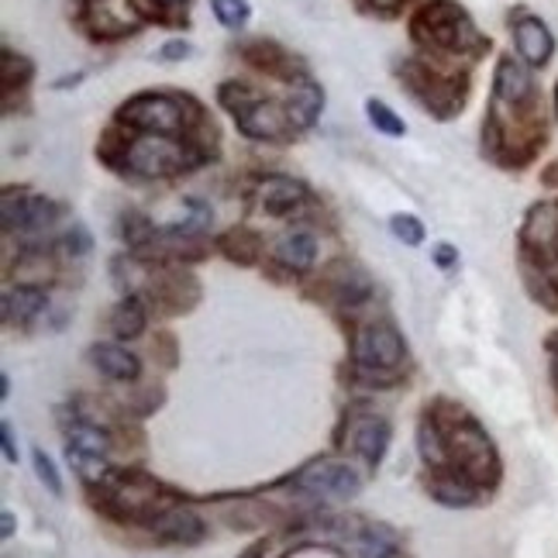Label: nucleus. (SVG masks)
<instances>
[{
	"label": "nucleus",
	"instance_id": "2eb2a0df",
	"mask_svg": "<svg viewBox=\"0 0 558 558\" xmlns=\"http://www.w3.org/2000/svg\"><path fill=\"white\" fill-rule=\"evenodd\" d=\"M390 445H393V421L383 411H376L366 397H352L335 424L331 448L355 459L366 469V476H376L386 452H390Z\"/></svg>",
	"mask_w": 558,
	"mask_h": 558
},
{
	"label": "nucleus",
	"instance_id": "c9c22d12",
	"mask_svg": "<svg viewBox=\"0 0 558 558\" xmlns=\"http://www.w3.org/2000/svg\"><path fill=\"white\" fill-rule=\"evenodd\" d=\"M545 352H548V379H551L555 403H558V331H551L545 338Z\"/></svg>",
	"mask_w": 558,
	"mask_h": 558
},
{
	"label": "nucleus",
	"instance_id": "393cba45",
	"mask_svg": "<svg viewBox=\"0 0 558 558\" xmlns=\"http://www.w3.org/2000/svg\"><path fill=\"white\" fill-rule=\"evenodd\" d=\"M118 234H121V242L124 248L132 252V255H142L148 252V245L156 242V234H159V225L148 218V214L142 207H124L118 214Z\"/></svg>",
	"mask_w": 558,
	"mask_h": 558
},
{
	"label": "nucleus",
	"instance_id": "7c9ffc66",
	"mask_svg": "<svg viewBox=\"0 0 558 558\" xmlns=\"http://www.w3.org/2000/svg\"><path fill=\"white\" fill-rule=\"evenodd\" d=\"M32 465H35V476H38V483L46 486L52 497H62L66 493V486H62V476H59V469H56V462H52V456L46 452V448H35L32 452Z\"/></svg>",
	"mask_w": 558,
	"mask_h": 558
},
{
	"label": "nucleus",
	"instance_id": "5701e85b",
	"mask_svg": "<svg viewBox=\"0 0 558 558\" xmlns=\"http://www.w3.org/2000/svg\"><path fill=\"white\" fill-rule=\"evenodd\" d=\"M325 104H328V94H325V87H320L314 76L287 90V111H290V118H293L300 135L314 132L320 114H325Z\"/></svg>",
	"mask_w": 558,
	"mask_h": 558
},
{
	"label": "nucleus",
	"instance_id": "9d476101",
	"mask_svg": "<svg viewBox=\"0 0 558 558\" xmlns=\"http://www.w3.org/2000/svg\"><path fill=\"white\" fill-rule=\"evenodd\" d=\"M214 100L225 114H231L239 135L248 142H263V145H293L304 135L296 132V124L287 111V97H272L266 94L255 80L242 76H228L218 83Z\"/></svg>",
	"mask_w": 558,
	"mask_h": 558
},
{
	"label": "nucleus",
	"instance_id": "7ed1b4c3",
	"mask_svg": "<svg viewBox=\"0 0 558 558\" xmlns=\"http://www.w3.org/2000/svg\"><path fill=\"white\" fill-rule=\"evenodd\" d=\"M548 145V118L534 70L518 56L504 52L493 66L489 104L480 132V153L504 173H521Z\"/></svg>",
	"mask_w": 558,
	"mask_h": 558
},
{
	"label": "nucleus",
	"instance_id": "79ce46f5",
	"mask_svg": "<svg viewBox=\"0 0 558 558\" xmlns=\"http://www.w3.org/2000/svg\"><path fill=\"white\" fill-rule=\"evenodd\" d=\"M386 558H414V555H411V551H407V545H403V548L390 551V555H386Z\"/></svg>",
	"mask_w": 558,
	"mask_h": 558
},
{
	"label": "nucleus",
	"instance_id": "2f4dec72",
	"mask_svg": "<svg viewBox=\"0 0 558 558\" xmlns=\"http://www.w3.org/2000/svg\"><path fill=\"white\" fill-rule=\"evenodd\" d=\"M153 355L162 369H177L180 366V341L173 331H156L153 338Z\"/></svg>",
	"mask_w": 558,
	"mask_h": 558
},
{
	"label": "nucleus",
	"instance_id": "9b49d317",
	"mask_svg": "<svg viewBox=\"0 0 558 558\" xmlns=\"http://www.w3.org/2000/svg\"><path fill=\"white\" fill-rule=\"evenodd\" d=\"M518 266L527 293L558 314V197L527 207L518 231Z\"/></svg>",
	"mask_w": 558,
	"mask_h": 558
},
{
	"label": "nucleus",
	"instance_id": "aec40b11",
	"mask_svg": "<svg viewBox=\"0 0 558 558\" xmlns=\"http://www.w3.org/2000/svg\"><path fill=\"white\" fill-rule=\"evenodd\" d=\"M510 38H513V52H518L531 70H545L551 56H555V35L538 14H531L524 8H513L507 14Z\"/></svg>",
	"mask_w": 558,
	"mask_h": 558
},
{
	"label": "nucleus",
	"instance_id": "a211bd4d",
	"mask_svg": "<svg viewBox=\"0 0 558 558\" xmlns=\"http://www.w3.org/2000/svg\"><path fill=\"white\" fill-rule=\"evenodd\" d=\"M52 311V290L35 287V283H8L4 300H0V314H4V328L11 331H38L46 325V317Z\"/></svg>",
	"mask_w": 558,
	"mask_h": 558
},
{
	"label": "nucleus",
	"instance_id": "6e6552de",
	"mask_svg": "<svg viewBox=\"0 0 558 558\" xmlns=\"http://www.w3.org/2000/svg\"><path fill=\"white\" fill-rule=\"evenodd\" d=\"M393 76L400 83V90L432 121H441V124L456 121L469 107V97H472L469 66H448V62L411 52L393 62Z\"/></svg>",
	"mask_w": 558,
	"mask_h": 558
},
{
	"label": "nucleus",
	"instance_id": "412c9836",
	"mask_svg": "<svg viewBox=\"0 0 558 558\" xmlns=\"http://www.w3.org/2000/svg\"><path fill=\"white\" fill-rule=\"evenodd\" d=\"M214 248H218L225 263L239 266V269H255V266L263 269L266 255H269L266 234L252 225H231V228L218 231L214 234Z\"/></svg>",
	"mask_w": 558,
	"mask_h": 558
},
{
	"label": "nucleus",
	"instance_id": "20e7f679",
	"mask_svg": "<svg viewBox=\"0 0 558 558\" xmlns=\"http://www.w3.org/2000/svg\"><path fill=\"white\" fill-rule=\"evenodd\" d=\"M225 135H159L142 128L107 121L97 135V162L132 186L173 183L221 162Z\"/></svg>",
	"mask_w": 558,
	"mask_h": 558
},
{
	"label": "nucleus",
	"instance_id": "f257e3e1",
	"mask_svg": "<svg viewBox=\"0 0 558 558\" xmlns=\"http://www.w3.org/2000/svg\"><path fill=\"white\" fill-rule=\"evenodd\" d=\"M421 486L438 507L472 510L493 500L504 483V459L493 435L465 403L452 397L424 400L417 414Z\"/></svg>",
	"mask_w": 558,
	"mask_h": 558
},
{
	"label": "nucleus",
	"instance_id": "423d86ee",
	"mask_svg": "<svg viewBox=\"0 0 558 558\" xmlns=\"http://www.w3.org/2000/svg\"><path fill=\"white\" fill-rule=\"evenodd\" d=\"M111 279L124 293H138L156 317H183L204 300L201 279L183 263L138 259L132 252H121L111 259Z\"/></svg>",
	"mask_w": 558,
	"mask_h": 558
},
{
	"label": "nucleus",
	"instance_id": "473e14b6",
	"mask_svg": "<svg viewBox=\"0 0 558 558\" xmlns=\"http://www.w3.org/2000/svg\"><path fill=\"white\" fill-rule=\"evenodd\" d=\"M193 52H197V46H193L190 38L173 35V38H166L162 46L156 49V59H159V62H166V66H173V62H186V59H193Z\"/></svg>",
	"mask_w": 558,
	"mask_h": 558
},
{
	"label": "nucleus",
	"instance_id": "f03ea898",
	"mask_svg": "<svg viewBox=\"0 0 558 558\" xmlns=\"http://www.w3.org/2000/svg\"><path fill=\"white\" fill-rule=\"evenodd\" d=\"M90 510L104 524L166 548H197L210 538V524L201 513V497L169 486L142 465L111 462L97 480L80 483Z\"/></svg>",
	"mask_w": 558,
	"mask_h": 558
},
{
	"label": "nucleus",
	"instance_id": "cd10ccee",
	"mask_svg": "<svg viewBox=\"0 0 558 558\" xmlns=\"http://www.w3.org/2000/svg\"><path fill=\"white\" fill-rule=\"evenodd\" d=\"M424 0H352V8L369 21H400Z\"/></svg>",
	"mask_w": 558,
	"mask_h": 558
},
{
	"label": "nucleus",
	"instance_id": "a19ab883",
	"mask_svg": "<svg viewBox=\"0 0 558 558\" xmlns=\"http://www.w3.org/2000/svg\"><path fill=\"white\" fill-rule=\"evenodd\" d=\"M0 397H4V400L11 397V376L8 373H4V379H0Z\"/></svg>",
	"mask_w": 558,
	"mask_h": 558
},
{
	"label": "nucleus",
	"instance_id": "4468645a",
	"mask_svg": "<svg viewBox=\"0 0 558 558\" xmlns=\"http://www.w3.org/2000/svg\"><path fill=\"white\" fill-rule=\"evenodd\" d=\"M300 296L311 300V304L331 311V317H345V314H355L362 307H369L373 300L379 296V287L373 272L349 259V255H338V259L325 263L311 279L300 283Z\"/></svg>",
	"mask_w": 558,
	"mask_h": 558
},
{
	"label": "nucleus",
	"instance_id": "bb28decb",
	"mask_svg": "<svg viewBox=\"0 0 558 558\" xmlns=\"http://www.w3.org/2000/svg\"><path fill=\"white\" fill-rule=\"evenodd\" d=\"M366 118H369V124L376 128V132L386 135V138H407V132H411L407 121L379 97H366Z\"/></svg>",
	"mask_w": 558,
	"mask_h": 558
},
{
	"label": "nucleus",
	"instance_id": "58836bf2",
	"mask_svg": "<svg viewBox=\"0 0 558 558\" xmlns=\"http://www.w3.org/2000/svg\"><path fill=\"white\" fill-rule=\"evenodd\" d=\"M14 527H17V518H14V513L11 510H4V513H0V538H14Z\"/></svg>",
	"mask_w": 558,
	"mask_h": 558
},
{
	"label": "nucleus",
	"instance_id": "72a5a7b5",
	"mask_svg": "<svg viewBox=\"0 0 558 558\" xmlns=\"http://www.w3.org/2000/svg\"><path fill=\"white\" fill-rule=\"evenodd\" d=\"M183 204V210H186V218H193L197 225H204V228H210L214 231V218H218V214H214V207H210V201H204V197H183L180 201Z\"/></svg>",
	"mask_w": 558,
	"mask_h": 558
},
{
	"label": "nucleus",
	"instance_id": "4c0bfd02",
	"mask_svg": "<svg viewBox=\"0 0 558 558\" xmlns=\"http://www.w3.org/2000/svg\"><path fill=\"white\" fill-rule=\"evenodd\" d=\"M87 80V70H76V73H66V76H59V80H52V90H76L80 83Z\"/></svg>",
	"mask_w": 558,
	"mask_h": 558
},
{
	"label": "nucleus",
	"instance_id": "4be33fe9",
	"mask_svg": "<svg viewBox=\"0 0 558 558\" xmlns=\"http://www.w3.org/2000/svg\"><path fill=\"white\" fill-rule=\"evenodd\" d=\"M87 362L107 383L135 386L142 379V359L124 341H94L87 349Z\"/></svg>",
	"mask_w": 558,
	"mask_h": 558
},
{
	"label": "nucleus",
	"instance_id": "1a4fd4ad",
	"mask_svg": "<svg viewBox=\"0 0 558 558\" xmlns=\"http://www.w3.org/2000/svg\"><path fill=\"white\" fill-rule=\"evenodd\" d=\"M338 325L345 331L349 366L369 369V373L407 376V366H411V345H407L397 317L390 314L386 304H376L373 300L369 307L338 317Z\"/></svg>",
	"mask_w": 558,
	"mask_h": 558
},
{
	"label": "nucleus",
	"instance_id": "a878e982",
	"mask_svg": "<svg viewBox=\"0 0 558 558\" xmlns=\"http://www.w3.org/2000/svg\"><path fill=\"white\" fill-rule=\"evenodd\" d=\"M56 248L66 255L70 263H83L94 252V234H90V228L83 225V221H70L66 228L56 234Z\"/></svg>",
	"mask_w": 558,
	"mask_h": 558
},
{
	"label": "nucleus",
	"instance_id": "37998d69",
	"mask_svg": "<svg viewBox=\"0 0 558 558\" xmlns=\"http://www.w3.org/2000/svg\"><path fill=\"white\" fill-rule=\"evenodd\" d=\"M551 104H555V121H558V83H555V97H551Z\"/></svg>",
	"mask_w": 558,
	"mask_h": 558
},
{
	"label": "nucleus",
	"instance_id": "ddd939ff",
	"mask_svg": "<svg viewBox=\"0 0 558 558\" xmlns=\"http://www.w3.org/2000/svg\"><path fill=\"white\" fill-rule=\"evenodd\" d=\"M70 218V204H62L49 193H38L28 183H11L0 190V231H4V242L17 245H38V242H52L56 234L66 228L62 221Z\"/></svg>",
	"mask_w": 558,
	"mask_h": 558
},
{
	"label": "nucleus",
	"instance_id": "ea45409f",
	"mask_svg": "<svg viewBox=\"0 0 558 558\" xmlns=\"http://www.w3.org/2000/svg\"><path fill=\"white\" fill-rule=\"evenodd\" d=\"M542 186H548V190H558V159L545 169L542 173Z\"/></svg>",
	"mask_w": 558,
	"mask_h": 558
},
{
	"label": "nucleus",
	"instance_id": "b1692460",
	"mask_svg": "<svg viewBox=\"0 0 558 558\" xmlns=\"http://www.w3.org/2000/svg\"><path fill=\"white\" fill-rule=\"evenodd\" d=\"M148 317H153V307L138 293H124L114 304L107 328H111L114 341H138L148 331Z\"/></svg>",
	"mask_w": 558,
	"mask_h": 558
},
{
	"label": "nucleus",
	"instance_id": "39448f33",
	"mask_svg": "<svg viewBox=\"0 0 558 558\" xmlns=\"http://www.w3.org/2000/svg\"><path fill=\"white\" fill-rule=\"evenodd\" d=\"M407 38L417 56L448 62V66H480L493 52V38L480 32L459 0H424L407 14Z\"/></svg>",
	"mask_w": 558,
	"mask_h": 558
},
{
	"label": "nucleus",
	"instance_id": "dca6fc26",
	"mask_svg": "<svg viewBox=\"0 0 558 558\" xmlns=\"http://www.w3.org/2000/svg\"><path fill=\"white\" fill-rule=\"evenodd\" d=\"M317 259H320L317 228L314 221H300L272 239L263 272L272 283H304V279L317 272Z\"/></svg>",
	"mask_w": 558,
	"mask_h": 558
},
{
	"label": "nucleus",
	"instance_id": "f3484780",
	"mask_svg": "<svg viewBox=\"0 0 558 558\" xmlns=\"http://www.w3.org/2000/svg\"><path fill=\"white\" fill-rule=\"evenodd\" d=\"M231 56H239L245 66L255 73V76H263L269 83H283V87H296V83H304L311 80V62L287 49L283 41H276V38H245V41H234L231 46Z\"/></svg>",
	"mask_w": 558,
	"mask_h": 558
},
{
	"label": "nucleus",
	"instance_id": "f8f14e48",
	"mask_svg": "<svg viewBox=\"0 0 558 558\" xmlns=\"http://www.w3.org/2000/svg\"><path fill=\"white\" fill-rule=\"evenodd\" d=\"M242 204L269 221H317V214L325 210L320 197L293 173H276V169H255L242 180Z\"/></svg>",
	"mask_w": 558,
	"mask_h": 558
},
{
	"label": "nucleus",
	"instance_id": "c85d7f7f",
	"mask_svg": "<svg viewBox=\"0 0 558 558\" xmlns=\"http://www.w3.org/2000/svg\"><path fill=\"white\" fill-rule=\"evenodd\" d=\"M210 14L218 17V25L228 32H245L252 21V4L248 0H207Z\"/></svg>",
	"mask_w": 558,
	"mask_h": 558
},
{
	"label": "nucleus",
	"instance_id": "c756f323",
	"mask_svg": "<svg viewBox=\"0 0 558 558\" xmlns=\"http://www.w3.org/2000/svg\"><path fill=\"white\" fill-rule=\"evenodd\" d=\"M390 231H393V239L403 242L407 248L424 245V234H427L424 221L417 218V214H411V210H397L393 218H390Z\"/></svg>",
	"mask_w": 558,
	"mask_h": 558
},
{
	"label": "nucleus",
	"instance_id": "e433bc0d",
	"mask_svg": "<svg viewBox=\"0 0 558 558\" xmlns=\"http://www.w3.org/2000/svg\"><path fill=\"white\" fill-rule=\"evenodd\" d=\"M0 438H4V462L8 465H17V441H14V427H11V421H4L0 424Z\"/></svg>",
	"mask_w": 558,
	"mask_h": 558
},
{
	"label": "nucleus",
	"instance_id": "6ab92c4d",
	"mask_svg": "<svg viewBox=\"0 0 558 558\" xmlns=\"http://www.w3.org/2000/svg\"><path fill=\"white\" fill-rule=\"evenodd\" d=\"M0 111L4 118H28L32 114V83H35V62L25 52H14L11 46L0 49Z\"/></svg>",
	"mask_w": 558,
	"mask_h": 558
},
{
	"label": "nucleus",
	"instance_id": "f704fd0d",
	"mask_svg": "<svg viewBox=\"0 0 558 558\" xmlns=\"http://www.w3.org/2000/svg\"><path fill=\"white\" fill-rule=\"evenodd\" d=\"M432 263H435L441 272H452V269H459L462 255H459V248H456L452 242H435V245H432Z\"/></svg>",
	"mask_w": 558,
	"mask_h": 558
},
{
	"label": "nucleus",
	"instance_id": "0eeeda50",
	"mask_svg": "<svg viewBox=\"0 0 558 558\" xmlns=\"http://www.w3.org/2000/svg\"><path fill=\"white\" fill-rule=\"evenodd\" d=\"M366 480H369L366 469L355 459L341 456L338 448H331V452H320L307 459L304 465H296L293 472H287V476L272 480V486L279 497L290 500L300 513H317L335 504L355 500L362 486H366Z\"/></svg>",
	"mask_w": 558,
	"mask_h": 558
}]
</instances>
